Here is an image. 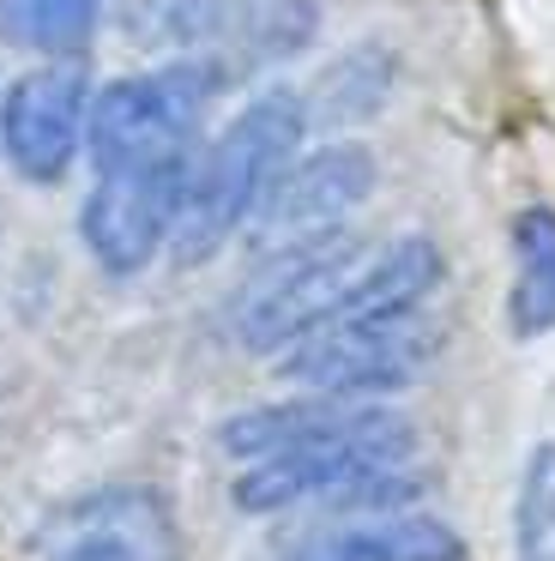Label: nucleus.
Masks as SVG:
<instances>
[{
	"label": "nucleus",
	"mask_w": 555,
	"mask_h": 561,
	"mask_svg": "<svg viewBox=\"0 0 555 561\" xmlns=\"http://www.w3.org/2000/svg\"><path fill=\"white\" fill-rule=\"evenodd\" d=\"M513 561H555V440H537L519 465Z\"/></svg>",
	"instance_id": "nucleus-13"
},
{
	"label": "nucleus",
	"mask_w": 555,
	"mask_h": 561,
	"mask_svg": "<svg viewBox=\"0 0 555 561\" xmlns=\"http://www.w3.org/2000/svg\"><path fill=\"white\" fill-rule=\"evenodd\" d=\"M278 375L296 380L302 392H332V399H374V392L410 387L422 368L441 356V327L422 308L405 314H362L320 327L308 339H296Z\"/></svg>",
	"instance_id": "nucleus-4"
},
{
	"label": "nucleus",
	"mask_w": 555,
	"mask_h": 561,
	"mask_svg": "<svg viewBox=\"0 0 555 561\" xmlns=\"http://www.w3.org/2000/svg\"><path fill=\"white\" fill-rule=\"evenodd\" d=\"M84 122H91V85L72 55L48 67H31L7 85L0 98V151L24 182L48 187L72 170L84 146Z\"/></svg>",
	"instance_id": "nucleus-8"
},
{
	"label": "nucleus",
	"mask_w": 555,
	"mask_h": 561,
	"mask_svg": "<svg viewBox=\"0 0 555 561\" xmlns=\"http://www.w3.org/2000/svg\"><path fill=\"white\" fill-rule=\"evenodd\" d=\"M224 7L229 0H145L139 7V37L151 43H212L224 31Z\"/></svg>",
	"instance_id": "nucleus-14"
},
{
	"label": "nucleus",
	"mask_w": 555,
	"mask_h": 561,
	"mask_svg": "<svg viewBox=\"0 0 555 561\" xmlns=\"http://www.w3.org/2000/svg\"><path fill=\"white\" fill-rule=\"evenodd\" d=\"M302 127H308V110H302L296 91H260V98L188 163L181 211H175V230H169V254H175L181 266H200V260H212L229 236L248 230V218L260 211L265 187H272L278 170L296 158Z\"/></svg>",
	"instance_id": "nucleus-1"
},
{
	"label": "nucleus",
	"mask_w": 555,
	"mask_h": 561,
	"mask_svg": "<svg viewBox=\"0 0 555 561\" xmlns=\"http://www.w3.org/2000/svg\"><path fill=\"white\" fill-rule=\"evenodd\" d=\"M36 561H181V531L151 483H103L36 525Z\"/></svg>",
	"instance_id": "nucleus-5"
},
{
	"label": "nucleus",
	"mask_w": 555,
	"mask_h": 561,
	"mask_svg": "<svg viewBox=\"0 0 555 561\" xmlns=\"http://www.w3.org/2000/svg\"><path fill=\"white\" fill-rule=\"evenodd\" d=\"M188 163L97 170V187L84 194V211H79V236H84V248H91V260L103 272L133 278V272H145L163 254L169 230H175V211H181Z\"/></svg>",
	"instance_id": "nucleus-7"
},
{
	"label": "nucleus",
	"mask_w": 555,
	"mask_h": 561,
	"mask_svg": "<svg viewBox=\"0 0 555 561\" xmlns=\"http://www.w3.org/2000/svg\"><path fill=\"white\" fill-rule=\"evenodd\" d=\"M109 0H0V37L31 55H79L97 37Z\"/></svg>",
	"instance_id": "nucleus-12"
},
{
	"label": "nucleus",
	"mask_w": 555,
	"mask_h": 561,
	"mask_svg": "<svg viewBox=\"0 0 555 561\" xmlns=\"http://www.w3.org/2000/svg\"><path fill=\"white\" fill-rule=\"evenodd\" d=\"M369 254L374 248L350 242V236H320L308 248L272 254L265 272L241 290L229 332L241 351L265 356V351H290L296 339L338 320L362 314V284H369Z\"/></svg>",
	"instance_id": "nucleus-3"
},
{
	"label": "nucleus",
	"mask_w": 555,
	"mask_h": 561,
	"mask_svg": "<svg viewBox=\"0 0 555 561\" xmlns=\"http://www.w3.org/2000/svg\"><path fill=\"white\" fill-rule=\"evenodd\" d=\"M314 0H229L224 7V31L217 37L229 43V61L236 67H272L290 61L314 43Z\"/></svg>",
	"instance_id": "nucleus-10"
},
{
	"label": "nucleus",
	"mask_w": 555,
	"mask_h": 561,
	"mask_svg": "<svg viewBox=\"0 0 555 561\" xmlns=\"http://www.w3.org/2000/svg\"><path fill=\"white\" fill-rule=\"evenodd\" d=\"M507 320L519 339L555 332V211L531 206L513 218V290H507Z\"/></svg>",
	"instance_id": "nucleus-11"
},
{
	"label": "nucleus",
	"mask_w": 555,
	"mask_h": 561,
	"mask_svg": "<svg viewBox=\"0 0 555 561\" xmlns=\"http://www.w3.org/2000/svg\"><path fill=\"white\" fill-rule=\"evenodd\" d=\"M374 194L369 146H320L308 158H290L278 182L265 187L260 211L248 218V242L260 260L308 248L320 236H338V224Z\"/></svg>",
	"instance_id": "nucleus-6"
},
{
	"label": "nucleus",
	"mask_w": 555,
	"mask_h": 561,
	"mask_svg": "<svg viewBox=\"0 0 555 561\" xmlns=\"http://www.w3.org/2000/svg\"><path fill=\"white\" fill-rule=\"evenodd\" d=\"M224 85L217 61H169L151 73H127L91 98L84 151L97 170H145V163H188L205 103Z\"/></svg>",
	"instance_id": "nucleus-2"
},
{
	"label": "nucleus",
	"mask_w": 555,
	"mask_h": 561,
	"mask_svg": "<svg viewBox=\"0 0 555 561\" xmlns=\"http://www.w3.org/2000/svg\"><path fill=\"white\" fill-rule=\"evenodd\" d=\"M278 561H465V537L417 507H386L362 525H320L284 543Z\"/></svg>",
	"instance_id": "nucleus-9"
}]
</instances>
